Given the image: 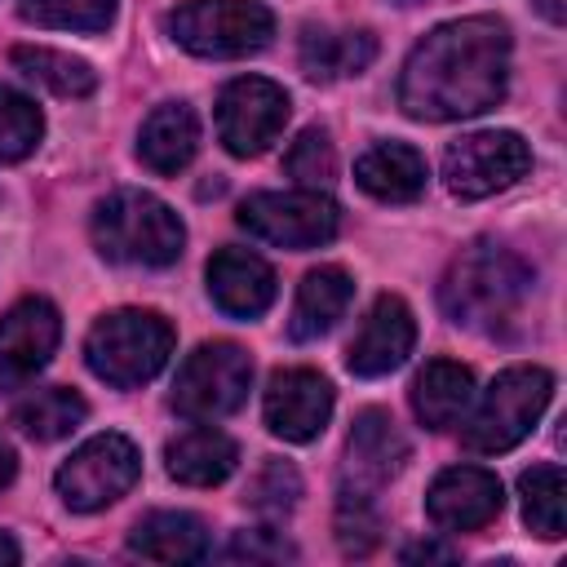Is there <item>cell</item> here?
<instances>
[{
  "instance_id": "7a4b0ae2",
  "label": "cell",
  "mask_w": 567,
  "mask_h": 567,
  "mask_svg": "<svg viewBox=\"0 0 567 567\" xmlns=\"http://www.w3.org/2000/svg\"><path fill=\"white\" fill-rule=\"evenodd\" d=\"M527 297H532V266L514 248H501L492 239L470 244L439 284L443 315L456 328H474V332H501L523 310Z\"/></svg>"
},
{
  "instance_id": "7c38bea8",
  "label": "cell",
  "mask_w": 567,
  "mask_h": 567,
  "mask_svg": "<svg viewBox=\"0 0 567 567\" xmlns=\"http://www.w3.org/2000/svg\"><path fill=\"white\" fill-rule=\"evenodd\" d=\"M408 461V439L394 425L390 412L368 408L354 416V430L346 439V465H341V496H363L377 501V492L403 470Z\"/></svg>"
},
{
  "instance_id": "603a6c76",
  "label": "cell",
  "mask_w": 567,
  "mask_h": 567,
  "mask_svg": "<svg viewBox=\"0 0 567 567\" xmlns=\"http://www.w3.org/2000/svg\"><path fill=\"white\" fill-rule=\"evenodd\" d=\"M354 297V284L341 266H319L301 279L297 288V301H292V319H288V337L292 341H315L323 337L350 306Z\"/></svg>"
},
{
  "instance_id": "484cf974",
  "label": "cell",
  "mask_w": 567,
  "mask_h": 567,
  "mask_svg": "<svg viewBox=\"0 0 567 567\" xmlns=\"http://www.w3.org/2000/svg\"><path fill=\"white\" fill-rule=\"evenodd\" d=\"M13 66L35 80L40 89L58 93V97H89L97 89V75L84 58H71V53H58V49H35V44H18L13 49Z\"/></svg>"
},
{
  "instance_id": "8fae6325",
  "label": "cell",
  "mask_w": 567,
  "mask_h": 567,
  "mask_svg": "<svg viewBox=\"0 0 567 567\" xmlns=\"http://www.w3.org/2000/svg\"><path fill=\"white\" fill-rule=\"evenodd\" d=\"M288 124V93L275 80L239 75L217 97V137L230 155H261Z\"/></svg>"
},
{
  "instance_id": "74e56055",
  "label": "cell",
  "mask_w": 567,
  "mask_h": 567,
  "mask_svg": "<svg viewBox=\"0 0 567 567\" xmlns=\"http://www.w3.org/2000/svg\"><path fill=\"white\" fill-rule=\"evenodd\" d=\"M399 4H421V0H399Z\"/></svg>"
},
{
  "instance_id": "2e32d148",
  "label": "cell",
  "mask_w": 567,
  "mask_h": 567,
  "mask_svg": "<svg viewBox=\"0 0 567 567\" xmlns=\"http://www.w3.org/2000/svg\"><path fill=\"white\" fill-rule=\"evenodd\" d=\"M412 341H416V319L412 310L399 301V297H377L372 310L363 315L359 332L350 337L346 346V368L354 377H385L394 372L408 354H412Z\"/></svg>"
},
{
  "instance_id": "e575fe53",
  "label": "cell",
  "mask_w": 567,
  "mask_h": 567,
  "mask_svg": "<svg viewBox=\"0 0 567 567\" xmlns=\"http://www.w3.org/2000/svg\"><path fill=\"white\" fill-rule=\"evenodd\" d=\"M13 474H18V456H13L9 439H0V487H9V483H13Z\"/></svg>"
},
{
  "instance_id": "52a82bcc",
  "label": "cell",
  "mask_w": 567,
  "mask_h": 567,
  "mask_svg": "<svg viewBox=\"0 0 567 567\" xmlns=\"http://www.w3.org/2000/svg\"><path fill=\"white\" fill-rule=\"evenodd\" d=\"M252 385V359L235 341H204L173 381V408L190 421H217L230 416Z\"/></svg>"
},
{
  "instance_id": "5bb4252c",
  "label": "cell",
  "mask_w": 567,
  "mask_h": 567,
  "mask_svg": "<svg viewBox=\"0 0 567 567\" xmlns=\"http://www.w3.org/2000/svg\"><path fill=\"white\" fill-rule=\"evenodd\" d=\"M266 430L284 443H310L332 416V385L310 368H284L266 385Z\"/></svg>"
},
{
  "instance_id": "30bf717a",
  "label": "cell",
  "mask_w": 567,
  "mask_h": 567,
  "mask_svg": "<svg viewBox=\"0 0 567 567\" xmlns=\"http://www.w3.org/2000/svg\"><path fill=\"white\" fill-rule=\"evenodd\" d=\"M532 168V151L509 128H483L447 146L443 155V182L456 199H487L505 186H514Z\"/></svg>"
},
{
  "instance_id": "836d02e7",
  "label": "cell",
  "mask_w": 567,
  "mask_h": 567,
  "mask_svg": "<svg viewBox=\"0 0 567 567\" xmlns=\"http://www.w3.org/2000/svg\"><path fill=\"white\" fill-rule=\"evenodd\" d=\"M399 558H403V563H452L456 549H452V545H434V540H416V545H408Z\"/></svg>"
},
{
  "instance_id": "e0dca14e",
  "label": "cell",
  "mask_w": 567,
  "mask_h": 567,
  "mask_svg": "<svg viewBox=\"0 0 567 567\" xmlns=\"http://www.w3.org/2000/svg\"><path fill=\"white\" fill-rule=\"evenodd\" d=\"M208 297L235 319H257L275 301V270L248 248H217L208 257Z\"/></svg>"
},
{
  "instance_id": "44dd1931",
  "label": "cell",
  "mask_w": 567,
  "mask_h": 567,
  "mask_svg": "<svg viewBox=\"0 0 567 567\" xmlns=\"http://www.w3.org/2000/svg\"><path fill=\"white\" fill-rule=\"evenodd\" d=\"M164 461H168V474L186 487H213L221 483L235 461H239V447L230 434L213 430V425H195L186 434H177L168 447H164Z\"/></svg>"
},
{
  "instance_id": "cb8c5ba5",
  "label": "cell",
  "mask_w": 567,
  "mask_h": 567,
  "mask_svg": "<svg viewBox=\"0 0 567 567\" xmlns=\"http://www.w3.org/2000/svg\"><path fill=\"white\" fill-rule=\"evenodd\" d=\"M377 58V40L372 31H323V27H306L301 35V71L310 80H341V75H359L368 62Z\"/></svg>"
},
{
  "instance_id": "1f68e13d",
  "label": "cell",
  "mask_w": 567,
  "mask_h": 567,
  "mask_svg": "<svg viewBox=\"0 0 567 567\" xmlns=\"http://www.w3.org/2000/svg\"><path fill=\"white\" fill-rule=\"evenodd\" d=\"M337 540L346 554L363 558L377 540H381V514H377V501H363V496H337Z\"/></svg>"
},
{
  "instance_id": "d4e9b609",
  "label": "cell",
  "mask_w": 567,
  "mask_h": 567,
  "mask_svg": "<svg viewBox=\"0 0 567 567\" xmlns=\"http://www.w3.org/2000/svg\"><path fill=\"white\" fill-rule=\"evenodd\" d=\"M84 412H89V403H84L75 390L53 385V390L27 394V399L13 408V425H18L27 439H35V443H53V439H66V434L84 421Z\"/></svg>"
},
{
  "instance_id": "277c9868",
  "label": "cell",
  "mask_w": 567,
  "mask_h": 567,
  "mask_svg": "<svg viewBox=\"0 0 567 567\" xmlns=\"http://www.w3.org/2000/svg\"><path fill=\"white\" fill-rule=\"evenodd\" d=\"M173 354V328L155 310H111L84 337L89 372L115 390L151 381Z\"/></svg>"
},
{
  "instance_id": "f546056e",
  "label": "cell",
  "mask_w": 567,
  "mask_h": 567,
  "mask_svg": "<svg viewBox=\"0 0 567 567\" xmlns=\"http://www.w3.org/2000/svg\"><path fill=\"white\" fill-rule=\"evenodd\" d=\"M284 168H288V177H292L297 186H306V190L328 186V182L337 177V151H332L328 133H323V128H306V133L288 146Z\"/></svg>"
},
{
  "instance_id": "8992f818",
  "label": "cell",
  "mask_w": 567,
  "mask_h": 567,
  "mask_svg": "<svg viewBox=\"0 0 567 567\" xmlns=\"http://www.w3.org/2000/svg\"><path fill=\"white\" fill-rule=\"evenodd\" d=\"M168 31L199 58H248L270 44L275 18L257 0H186L168 13Z\"/></svg>"
},
{
  "instance_id": "7402d4cb",
  "label": "cell",
  "mask_w": 567,
  "mask_h": 567,
  "mask_svg": "<svg viewBox=\"0 0 567 567\" xmlns=\"http://www.w3.org/2000/svg\"><path fill=\"white\" fill-rule=\"evenodd\" d=\"M128 549L151 558V563H195L208 554V532L195 514L182 509H155L133 523Z\"/></svg>"
},
{
  "instance_id": "4316f807",
  "label": "cell",
  "mask_w": 567,
  "mask_h": 567,
  "mask_svg": "<svg viewBox=\"0 0 567 567\" xmlns=\"http://www.w3.org/2000/svg\"><path fill=\"white\" fill-rule=\"evenodd\" d=\"M518 496H523V523L540 536V540H558L567 527V483L558 465H532L518 478Z\"/></svg>"
},
{
  "instance_id": "d590c367",
  "label": "cell",
  "mask_w": 567,
  "mask_h": 567,
  "mask_svg": "<svg viewBox=\"0 0 567 567\" xmlns=\"http://www.w3.org/2000/svg\"><path fill=\"white\" fill-rule=\"evenodd\" d=\"M22 554H18V545H13V536H4L0 532V567H9V563H18Z\"/></svg>"
},
{
  "instance_id": "ba28073f",
  "label": "cell",
  "mask_w": 567,
  "mask_h": 567,
  "mask_svg": "<svg viewBox=\"0 0 567 567\" xmlns=\"http://www.w3.org/2000/svg\"><path fill=\"white\" fill-rule=\"evenodd\" d=\"M137 470H142V456L124 434H93L58 465L53 483L66 509L93 514L115 505L137 483Z\"/></svg>"
},
{
  "instance_id": "d6a6232c",
  "label": "cell",
  "mask_w": 567,
  "mask_h": 567,
  "mask_svg": "<svg viewBox=\"0 0 567 567\" xmlns=\"http://www.w3.org/2000/svg\"><path fill=\"white\" fill-rule=\"evenodd\" d=\"M221 558H226V563H288V558H297V549H292L279 532L257 527V532H239V536L221 549Z\"/></svg>"
},
{
  "instance_id": "83f0119b",
  "label": "cell",
  "mask_w": 567,
  "mask_h": 567,
  "mask_svg": "<svg viewBox=\"0 0 567 567\" xmlns=\"http://www.w3.org/2000/svg\"><path fill=\"white\" fill-rule=\"evenodd\" d=\"M44 133V115L18 89H0V164L27 159Z\"/></svg>"
},
{
  "instance_id": "8d00e7d4",
  "label": "cell",
  "mask_w": 567,
  "mask_h": 567,
  "mask_svg": "<svg viewBox=\"0 0 567 567\" xmlns=\"http://www.w3.org/2000/svg\"><path fill=\"white\" fill-rule=\"evenodd\" d=\"M536 9H540L549 22H563V13H567V9H563V0H536Z\"/></svg>"
},
{
  "instance_id": "4fadbf2b",
  "label": "cell",
  "mask_w": 567,
  "mask_h": 567,
  "mask_svg": "<svg viewBox=\"0 0 567 567\" xmlns=\"http://www.w3.org/2000/svg\"><path fill=\"white\" fill-rule=\"evenodd\" d=\"M58 337H62V319L44 297L18 301L0 319V394L27 385L58 350Z\"/></svg>"
},
{
  "instance_id": "6da1fadb",
  "label": "cell",
  "mask_w": 567,
  "mask_h": 567,
  "mask_svg": "<svg viewBox=\"0 0 567 567\" xmlns=\"http://www.w3.org/2000/svg\"><path fill=\"white\" fill-rule=\"evenodd\" d=\"M509 31L496 18H456L434 27L403 62L399 106L412 120H465L505 97Z\"/></svg>"
},
{
  "instance_id": "ac0fdd59",
  "label": "cell",
  "mask_w": 567,
  "mask_h": 567,
  "mask_svg": "<svg viewBox=\"0 0 567 567\" xmlns=\"http://www.w3.org/2000/svg\"><path fill=\"white\" fill-rule=\"evenodd\" d=\"M195 146H199V120L190 106L182 102H164L146 115L142 133H137V155L151 173L159 177H173L182 173L190 159H195Z\"/></svg>"
},
{
  "instance_id": "9c48e42d",
  "label": "cell",
  "mask_w": 567,
  "mask_h": 567,
  "mask_svg": "<svg viewBox=\"0 0 567 567\" xmlns=\"http://www.w3.org/2000/svg\"><path fill=\"white\" fill-rule=\"evenodd\" d=\"M239 226L275 248H319L337 235L341 213L319 190H261L239 204Z\"/></svg>"
},
{
  "instance_id": "9a60e30c",
  "label": "cell",
  "mask_w": 567,
  "mask_h": 567,
  "mask_svg": "<svg viewBox=\"0 0 567 567\" xmlns=\"http://www.w3.org/2000/svg\"><path fill=\"white\" fill-rule=\"evenodd\" d=\"M425 514L443 532H478L501 514V478L483 465H452L430 483Z\"/></svg>"
},
{
  "instance_id": "4dcf8cb0",
  "label": "cell",
  "mask_w": 567,
  "mask_h": 567,
  "mask_svg": "<svg viewBox=\"0 0 567 567\" xmlns=\"http://www.w3.org/2000/svg\"><path fill=\"white\" fill-rule=\"evenodd\" d=\"M297 496H301V478H297V470L288 465V461H266L261 470H257V478L248 483V505L257 509V514H270V518H279V514H288L292 505H297Z\"/></svg>"
},
{
  "instance_id": "3957f363",
  "label": "cell",
  "mask_w": 567,
  "mask_h": 567,
  "mask_svg": "<svg viewBox=\"0 0 567 567\" xmlns=\"http://www.w3.org/2000/svg\"><path fill=\"white\" fill-rule=\"evenodd\" d=\"M93 244L106 261L173 266L182 257L186 226L151 190H115L93 208Z\"/></svg>"
},
{
  "instance_id": "5b68a950",
  "label": "cell",
  "mask_w": 567,
  "mask_h": 567,
  "mask_svg": "<svg viewBox=\"0 0 567 567\" xmlns=\"http://www.w3.org/2000/svg\"><path fill=\"white\" fill-rule=\"evenodd\" d=\"M549 394H554V377L545 368H532V363L505 368L483 394V403L474 408V416L461 421V443L478 456L509 452L532 434V425L549 408Z\"/></svg>"
},
{
  "instance_id": "d6986e66",
  "label": "cell",
  "mask_w": 567,
  "mask_h": 567,
  "mask_svg": "<svg viewBox=\"0 0 567 567\" xmlns=\"http://www.w3.org/2000/svg\"><path fill=\"white\" fill-rule=\"evenodd\" d=\"M425 159L408 142H377L354 164V182L385 204H412L425 190Z\"/></svg>"
},
{
  "instance_id": "ffe728a7",
  "label": "cell",
  "mask_w": 567,
  "mask_h": 567,
  "mask_svg": "<svg viewBox=\"0 0 567 567\" xmlns=\"http://www.w3.org/2000/svg\"><path fill=\"white\" fill-rule=\"evenodd\" d=\"M470 399H474V377L452 359L425 363L412 381V412L425 430H452L456 421H465Z\"/></svg>"
},
{
  "instance_id": "f1b7e54d",
  "label": "cell",
  "mask_w": 567,
  "mask_h": 567,
  "mask_svg": "<svg viewBox=\"0 0 567 567\" xmlns=\"http://www.w3.org/2000/svg\"><path fill=\"white\" fill-rule=\"evenodd\" d=\"M22 18L58 31H106L115 0H22Z\"/></svg>"
}]
</instances>
